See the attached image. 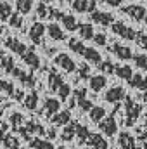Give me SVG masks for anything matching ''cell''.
Segmentation results:
<instances>
[{
	"mask_svg": "<svg viewBox=\"0 0 147 149\" xmlns=\"http://www.w3.org/2000/svg\"><path fill=\"white\" fill-rule=\"evenodd\" d=\"M23 61H24V64L30 66L31 70H38V68H40V57H38V54L35 52V49H31V47L24 52Z\"/></svg>",
	"mask_w": 147,
	"mask_h": 149,
	"instance_id": "cell-13",
	"label": "cell"
},
{
	"mask_svg": "<svg viewBox=\"0 0 147 149\" xmlns=\"http://www.w3.org/2000/svg\"><path fill=\"white\" fill-rule=\"evenodd\" d=\"M54 64L55 66H59L62 71H66V73H73L76 71V63H74L73 59H71V56H68L66 52H61V54H57L55 56V59H54Z\"/></svg>",
	"mask_w": 147,
	"mask_h": 149,
	"instance_id": "cell-3",
	"label": "cell"
},
{
	"mask_svg": "<svg viewBox=\"0 0 147 149\" xmlns=\"http://www.w3.org/2000/svg\"><path fill=\"white\" fill-rule=\"evenodd\" d=\"M47 137H50V139H54V137H55V130H54V128H50V130H47Z\"/></svg>",
	"mask_w": 147,
	"mask_h": 149,
	"instance_id": "cell-51",
	"label": "cell"
},
{
	"mask_svg": "<svg viewBox=\"0 0 147 149\" xmlns=\"http://www.w3.org/2000/svg\"><path fill=\"white\" fill-rule=\"evenodd\" d=\"M76 137L80 139L81 144H85V142H88V139H90V130H88L85 125L76 123Z\"/></svg>",
	"mask_w": 147,
	"mask_h": 149,
	"instance_id": "cell-30",
	"label": "cell"
},
{
	"mask_svg": "<svg viewBox=\"0 0 147 149\" xmlns=\"http://www.w3.org/2000/svg\"><path fill=\"white\" fill-rule=\"evenodd\" d=\"M12 97H14V99H16V101H24V97H26V95H24V94H23V90H16V92H14V95H12Z\"/></svg>",
	"mask_w": 147,
	"mask_h": 149,
	"instance_id": "cell-49",
	"label": "cell"
},
{
	"mask_svg": "<svg viewBox=\"0 0 147 149\" xmlns=\"http://www.w3.org/2000/svg\"><path fill=\"white\" fill-rule=\"evenodd\" d=\"M0 92L2 94H7V95H14V85H12V81H9V80H0Z\"/></svg>",
	"mask_w": 147,
	"mask_h": 149,
	"instance_id": "cell-36",
	"label": "cell"
},
{
	"mask_svg": "<svg viewBox=\"0 0 147 149\" xmlns=\"http://www.w3.org/2000/svg\"><path fill=\"white\" fill-rule=\"evenodd\" d=\"M0 68L5 71V73L12 74V71H14V68H16V64H14V57L12 56H7L5 54V57L0 61Z\"/></svg>",
	"mask_w": 147,
	"mask_h": 149,
	"instance_id": "cell-31",
	"label": "cell"
},
{
	"mask_svg": "<svg viewBox=\"0 0 147 149\" xmlns=\"http://www.w3.org/2000/svg\"><path fill=\"white\" fill-rule=\"evenodd\" d=\"M92 40H94L97 45H101V47H104V45L107 43V40H106V35H104V33H95Z\"/></svg>",
	"mask_w": 147,
	"mask_h": 149,
	"instance_id": "cell-45",
	"label": "cell"
},
{
	"mask_svg": "<svg viewBox=\"0 0 147 149\" xmlns=\"http://www.w3.org/2000/svg\"><path fill=\"white\" fill-rule=\"evenodd\" d=\"M88 3H90V0H73L71 7H73V10L83 14V12H88Z\"/></svg>",
	"mask_w": 147,
	"mask_h": 149,
	"instance_id": "cell-33",
	"label": "cell"
},
{
	"mask_svg": "<svg viewBox=\"0 0 147 149\" xmlns=\"http://www.w3.org/2000/svg\"><path fill=\"white\" fill-rule=\"evenodd\" d=\"M2 144L7 149H16L17 148V139H16V137H10V135H5L3 141H2Z\"/></svg>",
	"mask_w": 147,
	"mask_h": 149,
	"instance_id": "cell-41",
	"label": "cell"
},
{
	"mask_svg": "<svg viewBox=\"0 0 147 149\" xmlns=\"http://www.w3.org/2000/svg\"><path fill=\"white\" fill-rule=\"evenodd\" d=\"M3 45L7 47V49H10V52H16L17 56H24V52L28 50V47L23 43V42H19L17 38H14V37H7L5 40H3Z\"/></svg>",
	"mask_w": 147,
	"mask_h": 149,
	"instance_id": "cell-11",
	"label": "cell"
},
{
	"mask_svg": "<svg viewBox=\"0 0 147 149\" xmlns=\"http://www.w3.org/2000/svg\"><path fill=\"white\" fill-rule=\"evenodd\" d=\"M78 31H80V38L81 40H92L94 38V26L90 24V23H80V28H78Z\"/></svg>",
	"mask_w": 147,
	"mask_h": 149,
	"instance_id": "cell-24",
	"label": "cell"
},
{
	"mask_svg": "<svg viewBox=\"0 0 147 149\" xmlns=\"http://www.w3.org/2000/svg\"><path fill=\"white\" fill-rule=\"evenodd\" d=\"M47 33H49V37L52 38L54 42H62V40H66V35H64L62 28H61L57 23L47 24Z\"/></svg>",
	"mask_w": 147,
	"mask_h": 149,
	"instance_id": "cell-15",
	"label": "cell"
},
{
	"mask_svg": "<svg viewBox=\"0 0 147 149\" xmlns=\"http://www.w3.org/2000/svg\"><path fill=\"white\" fill-rule=\"evenodd\" d=\"M140 111H142V108H140L130 95H126V97H125V113H126V125H128V127L135 125V121H137Z\"/></svg>",
	"mask_w": 147,
	"mask_h": 149,
	"instance_id": "cell-1",
	"label": "cell"
},
{
	"mask_svg": "<svg viewBox=\"0 0 147 149\" xmlns=\"http://www.w3.org/2000/svg\"><path fill=\"white\" fill-rule=\"evenodd\" d=\"M45 31H47V26H45L43 23H35V24H31V28H30V31H28V37L31 38L33 43H38V45H40V43L43 42Z\"/></svg>",
	"mask_w": 147,
	"mask_h": 149,
	"instance_id": "cell-10",
	"label": "cell"
},
{
	"mask_svg": "<svg viewBox=\"0 0 147 149\" xmlns=\"http://www.w3.org/2000/svg\"><path fill=\"white\" fill-rule=\"evenodd\" d=\"M88 116H90V120L94 121V123H101L104 118H106V109L102 108V106H94L90 113H88Z\"/></svg>",
	"mask_w": 147,
	"mask_h": 149,
	"instance_id": "cell-26",
	"label": "cell"
},
{
	"mask_svg": "<svg viewBox=\"0 0 147 149\" xmlns=\"http://www.w3.org/2000/svg\"><path fill=\"white\" fill-rule=\"evenodd\" d=\"M52 123L54 125H69L71 123V113H69V109H62V111L55 113L54 116H52Z\"/></svg>",
	"mask_w": 147,
	"mask_h": 149,
	"instance_id": "cell-18",
	"label": "cell"
},
{
	"mask_svg": "<svg viewBox=\"0 0 147 149\" xmlns=\"http://www.w3.org/2000/svg\"><path fill=\"white\" fill-rule=\"evenodd\" d=\"M14 2H16L17 12H21L23 16L31 12V9H33V0H14Z\"/></svg>",
	"mask_w": 147,
	"mask_h": 149,
	"instance_id": "cell-29",
	"label": "cell"
},
{
	"mask_svg": "<svg viewBox=\"0 0 147 149\" xmlns=\"http://www.w3.org/2000/svg\"><path fill=\"white\" fill-rule=\"evenodd\" d=\"M0 35H2V28H0Z\"/></svg>",
	"mask_w": 147,
	"mask_h": 149,
	"instance_id": "cell-58",
	"label": "cell"
},
{
	"mask_svg": "<svg viewBox=\"0 0 147 149\" xmlns=\"http://www.w3.org/2000/svg\"><path fill=\"white\" fill-rule=\"evenodd\" d=\"M10 16H12L10 3L9 2H0V21H7Z\"/></svg>",
	"mask_w": 147,
	"mask_h": 149,
	"instance_id": "cell-35",
	"label": "cell"
},
{
	"mask_svg": "<svg viewBox=\"0 0 147 149\" xmlns=\"http://www.w3.org/2000/svg\"><path fill=\"white\" fill-rule=\"evenodd\" d=\"M137 43L144 49V50H147V35H142V33H139V37H137Z\"/></svg>",
	"mask_w": 147,
	"mask_h": 149,
	"instance_id": "cell-46",
	"label": "cell"
},
{
	"mask_svg": "<svg viewBox=\"0 0 147 149\" xmlns=\"http://www.w3.org/2000/svg\"><path fill=\"white\" fill-rule=\"evenodd\" d=\"M78 106H80V109L83 113H90V109L94 108V102L88 101V99H80L78 101Z\"/></svg>",
	"mask_w": 147,
	"mask_h": 149,
	"instance_id": "cell-43",
	"label": "cell"
},
{
	"mask_svg": "<svg viewBox=\"0 0 147 149\" xmlns=\"http://www.w3.org/2000/svg\"><path fill=\"white\" fill-rule=\"evenodd\" d=\"M68 47H69V50L74 52V54H78V56H83V52H85V43L81 42V38H69L68 40Z\"/></svg>",
	"mask_w": 147,
	"mask_h": 149,
	"instance_id": "cell-23",
	"label": "cell"
},
{
	"mask_svg": "<svg viewBox=\"0 0 147 149\" xmlns=\"http://www.w3.org/2000/svg\"><path fill=\"white\" fill-rule=\"evenodd\" d=\"M62 83H64V80H62L61 74H57L55 71H50V73H49V88H50L52 92H57V88H59Z\"/></svg>",
	"mask_w": 147,
	"mask_h": 149,
	"instance_id": "cell-25",
	"label": "cell"
},
{
	"mask_svg": "<svg viewBox=\"0 0 147 149\" xmlns=\"http://www.w3.org/2000/svg\"><path fill=\"white\" fill-rule=\"evenodd\" d=\"M118 144H119V148L121 149H133V146H135V139H133L132 134H128V132H121L119 137H118Z\"/></svg>",
	"mask_w": 147,
	"mask_h": 149,
	"instance_id": "cell-19",
	"label": "cell"
},
{
	"mask_svg": "<svg viewBox=\"0 0 147 149\" xmlns=\"http://www.w3.org/2000/svg\"><path fill=\"white\" fill-rule=\"evenodd\" d=\"M99 128H101V132H102L104 135L112 137V135L118 134V121H116L114 116H107V118H104V120L99 123Z\"/></svg>",
	"mask_w": 147,
	"mask_h": 149,
	"instance_id": "cell-8",
	"label": "cell"
},
{
	"mask_svg": "<svg viewBox=\"0 0 147 149\" xmlns=\"http://www.w3.org/2000/svg\"><path fill=\"white\" fill-rule=\"evenodd\" d=\"M76 135V123H69V125H66L64 127V130H62V134H61V139L64 141V142H69V141H73V137Z\"/></svg>",
	"mask_w": 147,
	"mask_h": 149,
	"instance_id": "cell-28",
	"label": "cell"
},
{
	"mask_svg": "<svg viewBox=\"0 0 147 149\" xmlns=\"http://www.w3.org/2000/svg\"><path fill=\"white\" fill-rule=\"evenodd\" d=\"M55 52H57L55 49H47V54H49V56H52V54H55Z\"/></svg>",
	"mask_w": 147,
	"mask_h": 149,
	"instance_id": "cell-52",
	"label": "cell"
},
{
	"mask_svg": "<svg viewBox=\"0 0 147 149\" xmlns=\"http://www.w3.org/2000/svg\"><path fill=\"white\" fill-rule=\"evenodd\" d=\"M90 21H94L95 24H101V26H107V24L114 23V16L107 10H94L90 14Z\"/></svg>",
	"mask_w": 147,
	"mask_h": 149,
	"instance_id": "cell-9",
	"label": "cell"
},
{
	"mask_svg": "<svg viewBox=\"0 0 147 149\" xmlns=\"http://www.w3.org/2000/svg\"><path fill=\"white\" fill-rule=\"evenodd\" d=\"M2 114H3V108H0V118H2Z\"/></svg>",
	"mask_w": 147,
	"mask_h": 149,
	"instance_id": "cell-54",
	"label": "cell"
},
{
	"mask_svg": "<svg viewBox=\"0 0 147 149\" xmlns=\"http://www.w3.org/2000/svg\"><path fill=\"white\" fill-rule=\"evenodd\" d=\"M55 94L59 95V99H61V101H66V99H69V97H71V94H73V92H71L69 83H66V81H64V83L57 88V92H55Z\"/></svg>",
	"mask_w": 147,
	"mask_h": 149,
	"instance_id": "cell-32",
	"label": "cell"
},
{
	"mask_svg": "<svg viewBox=\"0 0 147 149\" xmlns=\"http://www.w3.org/2000/svg\"><path fill=\"white\" fill-rule=\"evenodd\" d=\"M121 10H123V14L130 16V17L135 19V21H144L146 16H147L146 7H144V5H139V3H130V5L123 7Z\"/></svg>",
	"mask_w": 147,
	"mask_h": 149,
	"instance_id": "cell-4",
	"label": "cell"
},
{
	"mask_svg": "<svg viewBox=\"0 0 147 149\" xmlns=\"http://www.w3.org/2000/svg\"><path fill=\"white\" fill-rule=\"evenodd\" d=\"M109 50L118 57V59H121V61H130V59H133V50H132L130 47L119 43V42L112 43V45L109 47Z\"/></svg>",
	"mask_w": 147,
	"mask_h": 149,
	"instance_id": "cell-5",
	"label": "cell"
},
{
	"mask_svg": "<svg viewBox=\"0 0 147 149\" xmlns=\"http://www.w3.org/2000/svg\"><path fill=\"white\" fill-rule=\"evenodd\" d=\"M0 94H2V92H0ZM0 101H2V95H0Z\"/></svg>",
	"mask_w": 147,
	"mask_h": 149,
	"instance_id": "cell-57",
	"label": "cell"
},
{
	"mask_svg": "<svg viewBox=\"0 0 147 149\" xmlns=\"http://www.w3.org/2000/svg\"><path fill=\"white\" fill-rule=\"evenodd\" d=\"M128 83H130V87H133V88H137V90L147 92V78L144 76V74L135 73L133 76H132V80H130Z\"/></svg>",
	"mask_w": 147,
	"mask_h": 149,
	"instance_id": "cell-17",
	"label": "cell"
},
{
	"mask_svg": "<svg viewBox=\"0 0 147 149\" xmlns=\"http://www.w3.org/2000/svg\"><path fill=\"white\" fill-rule=\"evenodd\" d=\"M61 24H62L68 31H76V30L80 28V24H78L76 17L71 16V14H64V16L61 17Z\"/></svg>",
	"mask_w": 147,
	"mask_h": 149,
	"instance_id": "cell-22",
	"label": "cell"
},
{
	"mask_svg": "<svg viewBox=\"0 0 147 149\" xmlns=\"http://www.w3.org/2000/svg\"><path fill=\"white\" fill-rule=\"evenodd\" d=\"M12 76H14V78H17V80H19V83H21L23 87H26V88H33V87L37 85L35 76H33L31 73H24V70H21V68H14Z\"/></svg>",
	"mask_w": 147,
	"mask_h": 149,
	"instance_id": "cell-6",
	"label": "cell"
},
{
	"mask_svg": "<svg viewBox=\"0 0 147 149\" xmlns=\"http://www.w3.org/2000/svg\"><path fill=\"white\" fill-rule=\"evenodd\" d=\"M88 144L94 149H107V141H106L104 135H101V134H90Z\"/></svg>",
	"mask_w": 147,
	"mask_h": 149,
	"instance_id": "cell-20",
	"label": "cell"
},
{
	"mask_svg": "<svg viewBox=\"0 0 147 149\" xmlns=\"http://www.w3.org/2000/svg\"><path fill=\"white\" fill-rule=\"evenodd\" d=\"M144 21H146V24H147V16H146V19H144Z\"/></svg>",
	"mask_w": 147,
	"mask_h": 149,
	"instance_id": "cell-56",
	"label": "cell"
},
{
	"mask_svg": "<svg viewBox=\"0 0 147 149\" xmlns=\"http://www.w3.org/2000/svg\"><path fill=\"white\" fill-rule=\"evenodd\" d=\"M125 97H126V94H125V88H123L121 85L111 87L109 90L104 94V99H106V102H111V104H118V102H121Z\"/></svg>",
	"mask_w": 147,
	"mask_h": 149,
	"instance_id": "cell-7",
	"label": "cell"
},
{
	"mask_svg": "<svg viewBox=\"0 0 147 149\" xmlns=\"http://www.w3.org/2000/svg\"><path fill=\"white\" fill-rule=\"evenodd\" d=\"M106 85H107V78H106L104 74H94V76L88 80V87H90L94 92H101Z\"/></svg>",
	"mask_w": 147,
	"mask_h": 149,
	"instance_id": "cell-16",
	"label": "cell"
},
{
	"mask_svg": "<svg viewBox=\"0 0 147 149\" xmlns=\"http://www.w3.org/2000/svg\"><path fill=\"white\" fill-rule=\"evenodd\" d=\"M111 30H112L114 35L125 38V40H137V37H139V31H135L133 28H130L128 24H125L121 21H114L111 24Z\"/></svg>",
	"mask_w": 147,
	"mask_h": 149,
	"instance_id": "cell-2",
	"label": "cell"
},
{
	"mask_svg": "<svg viewBox=\"0 0 147 149\" xmlns=\"http://www.w3.org/2000/svg\"><path fill=\"white\" fill-rule=\"evenodd\" d=\"M90 78H92L90 76V66L87 63L80 64V68H78V80H90Z\"/></svg>",
	"mask_w": 147,
	"mask_h": 149,
	"instance_id": "cell-38",
	"label": "cell"
},
{
	"mask_svg": "<svg viewBox=\"0 0 147 149\" xmlns=\"http://www.w3.org/2000/svg\"><path fill=\"white\" fill-rule=\"evenodd\" d=\"M142 70H146V71H147V61H146V64H144V68H142Z\"/></svg>",
	"mask_w": 147,
	"mask_h": 149,
	"instance_id": "cell-55",
	"label": "cell"
},
{
	"mask_svg": "<svg viewBox=\"0 0 147 149\" xmlns=\"http://www.w3.org/2000/svg\"><path fill=\"white\" fill-rule=\"evenodd\" d=\"M114 74H116L118 78H121V80L130 81V80H132V76H133V70H132V66H128V64H123V66L119 64V66H116Z\"/></svg>",
	"mask_w": 147,
	"mask_h": 149,
	"instance_id": "cell-21",
	"label": "cell"
},
{
	"mask_svg": "<svg viewBox=\"0 0 147 149\" xmlns=\"http://www.w3.org/2000/svg\"><path fill=\"white\" fill-rule=\"evenodd\" d=\"M133 61H135V66L144 68V64H146V61H147V54H135Z\"/></svg>",
	"mask_w": 147,
	"mask_h": 149,
	"instance_id": "cell-44",
	"label": "cell"
},
{
	"mask_svg": "<svg viewBox=\"0 0 147 149\" xmlns=\"http://www.w3.org/2000/svg\"><path fill=\"white\" fill-rule=\"evenodd\" d=\"M61 102H59V99H54V97H47L45 99V102H43V113L47 114V116H54L55 113H59L61 109Z\"/></svg>",
	"mask_w": 147,
	"mask_h": 149,
	"instance_id": "cell-14",
	"label": "cell"
},
{
	"mask_svg": "<svg viewBox=\"0 0 147 149\" xmlns=\"http://www.w3.org/2000/svg\"><path fill=\"white\" fill-rule=\"evenodd\" d=\"M37 17L40 19H45V17H49V7L43 3V2H40L37 7Z\"/></svg>",
	"mask_w": 147,
	"mask_h": 149,
	"instance_id": "cell-42",
	"label": "cell"
},
{
	"mask_svg": "<svg viewBox=\"0 0 147 149\" xmlns=\"http://www.w3.org/2000/svg\"><path fill=\"white\" fill-rule=\"evenodd\" d=\"M102 73H107V74H111V73H114V70H116V64H112V61H109V59H106V61H102L99 66H97Z\"/></svg>",
	"mask_w": 147,
	"mask_h": 149,
	"instance_id": "cell-39",
	"label": "cell"
},
{
	"mask_svg": "<svg viewBox=\"0 0 147 149\" xmlns=\"http://www.w3.org/2000/svg\"><path fill=\"white\" fill-rule=\"evenodd\" d=\"M9 24L12 28H21L23 26V14L21 12H12V16L9 17Z\"/></svg>",
	"mask_w": 147,
	"mask_h": 149,
	"instance_id": "cell-37",
	"label": "cell"
},
{
	"mask_svg": "<svg viewBox=\"0 0 147 149\" xmlns=\"http://www.w3.org/2000/svg\"><path fill=\"white\" fill-rule=\"evenodd\" d=\"M74 97H76V101L87 99V88H76V90H74Z\"/></svg>",
	"mask_w": 147,
	"mask_h": 149,
	"instance_id": "cell-47",
	"label": "cell"
},
{
	"mask_svg": "<svg viewBox=\"0 0 147 149\" xmlns=\"http://www.w3.org/2000/svg\"><path fill=\"white\" fill-rule=\"evenodd\" d=\"M30 148L31 149H55L50 142H47V141H42V139H31L30 141Z\"/></svg>",
	"mask_w": 147,
	"mask_h": 149,
	"instance_id": "cell-34",
	"label": "cell"
},
{
	"mask_svg": "<svg viewBox=\"0 0 147 149\" xmlns=\"http://www.w3.org/2000/svg\"><path fill=\"white\" fill-rule=\"evenodd\" d=\"M23 104H24V108H28L30 111L37 109V108H38V94H37V92H30V94H26V97H24Z\"/></svg>",
	"mask_w": 147,
	"mask_h": 149,
	"instance_id": "cell-27",
	"label": "cell"
},
{
	"mask_svg": "<svg viewBox=\"0 0 147 149\" xmlns=\"http://www.w3.org/2000/svg\"><path fill=\"white\" fill-rule=\"evenodd\" d=\"M3 57H5V52H3V50H0V61H2Z\"/></svg>",
	"mask_w": 147,
	"mask_h": 149,
	"instance_id": "cell-53",
	"label": "cell"
},
{
	"mask_svg": "<svg viewBox=\"0 0 147 149\" xmlns=\"http://www.w3.org/2000/svg\"><path fill=\"white\" fill-rule=\"evenodd\" d=\"M9 121H10V125L14 127V130H17V127H19L21 123H24V116H23L21 113H12V114L9 116Z\"/></svg>",
	"mask_w": 147,
	"mask_h": 149,
	"instance_id": "cell-40",
	"label": "cell"
},
{
	"mask_svg": "<svg viewBox=\"0 0 147 149\" xmlns=\"http://www.w3.org/2000/svg\"><path fill=\"white\" fill-rule=\"evenodd\" d=\"M81 57H83V59H85L87 63H90V64H94V66H99V64L102 63V57H101V52H99L97 49H94V47H87Z\"/></svg>",
	"mask_w": 147,
	"mask_h": 149,
	"instance_id": "cell-12",
	"label": "cell"
},
{
	"mask_svg": "<svg viewBox=\"0 0 147 149\" xmlns=\"http://www.w3.org/2000/svg\"><path fill=\"white\" fill-rule=\"evenodd\" d=\"M123 2H125V0H104V3L109 5V7H119Z\"/></svg>",
	"mask_w": 147,
	"mask_h": 149,
	"instance_id": "cell-48",
	"label": "cell"
},
{
	"mask_svg": "<svg viewBox=\"0 0 147 149\" xmlns=\"http://www.w3.org/2000/svg\"><path fill=\"white\" fill-rule=\"evenodd\" d=\"M95 7H97V2H95V0H90V3H88V12L92 14L94 10H97Z\"/></svg>",
	"mask_w": 147,
	"mask_h": 149,
	"instance_id": "cell-50",
	"label": "cell"
}]
</instances>
